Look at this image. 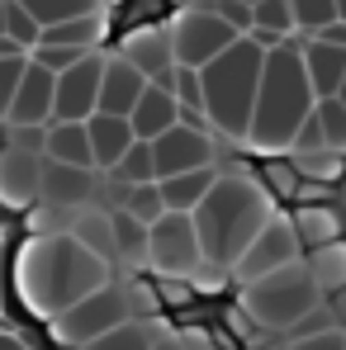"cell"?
I'll return each instance as SVG.
<instances>
[{"instance_id":"cell-1","label":"cell","mask_w":346,"mask_h":350,"mask_svg":"<svg viewBox=\"0 0 346 350\" xmlns=\"http://www.w3.org/2000/svg\"><path fill=\"white\" fill-rule=\"evenodd\" d=\"M105 280H114V260L95 256L76 232H34L14 256V293L24 312L43 322L100 289Z\"/></svg>"},{"instance_id":"cell-2","label":"cell","mask_w":346,"mask_h":350,"mask_svg":"<svg viewBox=\"0 0 346 350\" xmlns=\"http://www.w3.org/2000/svg\"><path fill=\"white\" fill-rule=\"evenodd\" d=\"M304 38H285L280 48L266 53L256 114H251V133H247V147L261 152V157L294 152V137H299L304 118L318 109V90H313V76L304 66Z\"/></svg>"},{"instance_id":"cell-3","label":"cell","mask_w":346,"mask_h":350,"mask_svg":"<svg viewBox=\"0 0 346 350\" xmlns=\"http://www.w3.org/2000/svg\"><path fill=\"white\" fill-rule=\"evenodd\" d=\"M275 213V194L266 189V180H251L242 171H228L214 180V189L199 199L195 223L204 241V260L232 270V260L247 251V241L266 228V218Z\"/></svg>"},{"instance_id":"cell-4","label":"cell","mask_w":346,"mask_h":350,"mask_svg":"<svg viewBox=\"0 0 346 350\" xmlns=\"http://www.w3.org/2000/svg\"><path fill=\"white\" fill-rule=\"evenodd\" d=\"M266 53L251 33H242L232 48H223L204 71V118L219 137L228 142H247L251 133V114H256V90H261V71H266Z\"/></svg>"},{"instance_id":"cell-5","label":"cell","mask_w":346,"mask_h":350,"mask_svg":"<svg viewBox=\"0 0 346 350\" xmlns=\"http://www.w3.org/2000/svg\"><path fill=\"white\" fill-rule=\"evenodd\" d=\"M318 303H323V289H318V280H313L304 256L280 265V270H271V275H261V280L242 284V308L266 332H289V327L308 322Z\"/></svg>"},{"instance_id":"cell-6","label":"cell","mask_w":346,"mask_h":350,"mask_svg":"<svg viewBox=\"0 0 346 350\" xmlns=\"http://www.w3.org/2000/svg\"><path fill=\"white\" fill-rule=\"evenodd\" d=\"M133 289L119 284V280H105L100 289H90L86 298H76L71 308H62L58 317H48V336L58 346H100L105 332H114L119 322L133 317Z\"/></svg>"},{"instance_id":"cell-7","label":"cell","mask_w":346,"mask_h":350,"mask_svg":"<svg viewBox=\"0 0 346 350\" xmlns=\"http://www.w3.org/2000/svg\"><path fill=\"white\" fill-rule=\"evenodd\" d=\"M204 265V241H199V223L185 208H166L152 223V260L147 270H157L162 280H190Z\"/></svg>"},{"instance_id":"cell-8","label":"cell","mask_w":346,"mask_h":350,"mask_svg":"<svg viewBox=\"0 0 346 350\" xmlns=\"http://www.w3.org/2000/svg\"><path fill=\"white\" fill-rule=\"evenodd\" d=\"M308 246H304V237L294 228V218L285 213H271L266 218V228L247 241V251L232 260V280L237 284H247V280H261V275H271V270H280L289 260H299Z\"/></svg>"},{"instance_id":"cell-9","label":"cell","mask_w":346,"mask_h":350,"mask_svg":"<svg viewBox=\"0 0 346 350\" xmlns=\"http://www.w3.org/2000/svg\"><path fill=\"white\" fill-rule=\"evenodd\" d=\"M242 33L228 19L209 5V10H180L171 19V43H175V62L185 66H209L223 48H232Z\"/></svg>"},{"instance_id":"cell-10","label":"cell","mask_w":346,"mask_h":350,"mask_svg":"<svg viewBox=\"0 0 346 350\" xmlns=\"http://www.w3.org/2000/svg\"><path fill=\"white\" fill-rule=\"evenodd\" d=\"M43 161H48V152H29L14 142L0 147V208L24 213L43 199Z\"/></svg>"},{"instance_id":"cell-11","label":"cell","mask_w":346,"mask_h":350,"mask_svg":"<svg viewBox=\"0 0 346 350\" xmlns=\"http://www.w3.org/2000/svg\"><path fill=\"white\" fill-rule=\"evenodd\" d=\"M152 152H157V180L166 175H180V171H195V166H209L214 161V142L199 123L180 118L171 123L162 137H152Z\"/></svg>"},{"instance_id":"cell-12","label":"cell","mask_w":346,"mask_h":350,"mask_svg":"<svg viewBox=\"0 0 346 350\" xmlns=\"http://www.w3.org/2000/svg\"><path fill=\"white\" fill-rule=\"evenodd\" d=\"M100 81H105V57H95V53L58 71V114L53 118H90L100 109Z\"/></svg>"},{"instance_id":"cell-13","label":"cell","mask_w":346,"mask_h":350,"mask_svg":"<svg viewBox=\"0 0 346 350\" xmlns=\"http://www.w3.org/2000/svg\"><path fill=\"white\" fill-rule=\"evenodd\" d=\"M53 114H58V71L29 57V71L14 90L5 123H53Z\"/></svg>"},{"instance_id":"cell-14","label":"cell","mask_w":346,"mask_h":350,"mask_svg":"<svg viewBox=\"0 0 346 350\" xmlns=\"http://www.w3.org/2000/svg\"><path fill=\"white\" fill-rule=\"evenodd\" d=\"M119 53L128 62H138L152 81H162V85H171L175 76V43H171V24H138L123 43H119Z\"/></svg>"},{"instance_id":"cell-15","label":"cell","mask_w":346,"mask_h":350,"mask_svg":"<svg viewBox=\"0 0 346 350\" xmlns=\"http://www.w3.org/2000/svg\"><path fill=\"white\" fill-rule=\"evenodd\" d=\"M152 85V76L138 66V62H128L123 53L114 57H105V81H100V109H110V114H133V105L143 100V90Z\"/></svg>"},{"instance_id":"cell-16","label":"cell","mask_w":346,"mask_h":350,"mask_svg":"<svg viewBox=\"0 0 346 350\" xmlns=\"http://www.w3.org/2000/svg\"><path fill=\"white\" fill-rule=\"evenodd\" d=\"M95 171H100V166H76V161L48 157V161H43V199H58V204H71V208H86L90 194L100 189V185H95Z\"/></svg>"},{"instance_id":"cell-17","label":"cell","mask_w":346,"mask_h":350,"mask_svg":"<svg viewBox=\"0 0 346 350\" xmlns=\"http://www.w3.org/2000/svg\"><path fill=\"white\" fill-rule=\"evenodd\" d=\"M86 123H90V142H95V166H100V171H114L119 161H123V152L138 142L133 118L128 114H110V109H95Z\"/></svg>"},{"instance_id":"cell-18","label":"cell","mask_w":346,"mask_h":350,"mask_svg":"<svg viewBox=\"0 0 346 350\" xmlns=\"http://www.w3.org/2000/svg\"><path fill=\"white\" fill-rule=\"evenodd\" d=\"M133 128H138V137H162L171 123H180L185 118V105L175 100L171 85H162V81H152L147 90H143V100L133 105Z\"/></svg>"},{"instance_id":"cell-19","label":"cell","mask_w":346,"mask_h":350,"mask_svg":"<svg viewBox=\"0 0 346 350\" xmlns=\"http://www.w3.org/2000/svg\"><path fill=\"white\" fill-rule=\"evenodd\" d=\"M304 66H308L318 95H337L346 81V48L332 43V38H323V33H308L304 38Z\"/></svg>"},{"instance_id":"cell-20","label":"cell","mask_w":346,"mask_h":350,"mask_svg":"<svg viewBox=\"0 0 346 350\" xmlns=\"http://www.w3.org/2000/svg\"><path fill=\"white\" fill-rule=\"evenodd\" d=\"M48 157L76 161V166H95L90 123H86V118H53V123H48Z\"/></svg>"},{"instance_id":"cell-21","label":"cell","mask_w":346,"mask_h":350,"mask_svg":"<svg viewBox=\"0 0 346 350\" xmlns=\"http://www.w3.org/2000/svg\"><path fill=\"white\" fill-rule=\"evenodd\" d=\"M114 256L128 270H147L152 260V223H143L138 213L119 208L114 213Z\"/></svg>"},{"instance_id":"cell-22","label":"cell","mask_w":346,"mask_h":350,"mask_svg":"<svg viewBox=\"0 0 346 350\" xmlns=\"http://www.w3.org/2000/svg\"><path fill=\"white\" fill-rule=\"evenodd\" d=\"M214 180H219V166H214V161H209V166H195V171L166 175V180H162L166 208H185V213H195V208H199V199L214 189Z\"/></svg>"},{"instance_id":"cell-23","label":"cell","mask_w":346,"mask_h":350,"mask_svg":"<svg viewBox=\"0 0 346 350\" xmlns=\"http://www.w3.org/2000/svg\"><path fill=\"white\" fill-rule=\"evenodd\" d=\"M294 228H299V237H304V246L313 251V246L342 237V213H337L332 204H323V199H304V204L294 208Z\"/></svg>"},{"instance_id":"cell-24","label":"cell","mask_w":346,"mask_h":350,"mask_svg":"<svg viewBox=\"0 0 346 350\" xmlns=\"http://www.w3.org/2000/svg\"><path fill=\"white\" fill-rule=\"evenodd\" d=\"M308 270H313V280H318L323 293H342L346 289V241L342 237L313 246V251H308Z\"/></svg>"},{"instance_id":"cell-25","label":"cell","mask_w":346,"mask_h":350,"mask_svg":"<svg viewBox=\"0 0 346 350\" xmlns=\"http://www.w3.org/2000/svg\"><path fill=\"white\" fill-rule=\"evenodd\" d=\"M71 232L81 237L95 256H105V260H114V265H119V256H114V213L81 208V213H76V223H71Z\"/></svg>"},{"instance_id":"cell-26","label":"cell","mask_w":346,"mask_h":350,"mask_svg":"<svg viewBox=\"0 0 346 350\" xmlns=\"http://www.w3.org/2000/svg\"><path fill=\"white\" fill-rule=\"evenodd\" d=\"M171 90H175V100L185 105V118H190V123H209V118H204V71H199V66L175 62Z\"/></svg>"},{"instance_id":"cell-27","label":"cell","mask_w":346,"mask_h":350,"mask_svg":"<svg viewBox=\"0 0 346 350\" xmlns=\"http://www.w3.org/2000/svg\"><path fill=\"white\" fill-rule=\"evenodd\" d=\"M294 166H299L304 180H323V185H332V180H342V171H346V152H337V147L299 152V157H294Z\"/></svg>"},{"instance_id":"cell-28","label":"cell","mask_w":346,"mask_h":350,"mask_svg":"<svg viewBox=\"0 0 346 350\" xmlns=\"http://www.w3.org/2000/svg\"><path fill=\"white\" fill-rule=\"evenodd\" d=\"M123 208L138 213L143 223H157L166 213V194H162V180H143V185H128L123 189Z\"/></svg>"},{"instance_id":"cell-29","label":"cell","mask_w":346,"mask_h":350,"mask_svg":"<svg viewBox=\"0 0 346 350\" xmlns=\"http://www.w3.org/2000/svg\"><path fill=\"white\" fill-rule=\"evenodd\" d=\"M114 175H123L128 185H143V180H157V152H152V137H138L123 161L114 166Z\"/></svg>"},{"instance_id":"cell-30","label":"cell","mask_w":346,"mask_h":350,"mask_svg":"<svg viewBox=\"0 0 346 350\" xmlns=\"http://www.w3.org/2000/svg\"><path fill=\"white\" fill-rule=\"evenodd\" d=\"M289 5H294V29L299 33H323L332 19H342L337 0H289Z\"/></svg>"},{"instance_id":"cell-31","label":"cell","mask_w":346,"mask_h":350,"mask_svg":"<svg viewBox=\"0 0 346 350\" xmlns=\"http://www.w3.org/2000/svg\"><path fill=\"white\" fill-rule=\"evenodd\" d=\"M76 213H81V208H71V204L43 199V204H34V208H29V232H71Z\"/></svg>"},{"instance_id":"cell-32","label":"cell","mask_w":346,"mask_h":350,"mask_svg":"<svg viewBox=\"0 0 346 350\" xmlns=\"http://www.w3.org/2000/svg\"><path fill=\"white\" fill-rule=\"evenodd\" d=\"M43 24H58V19H76V14H95L105 10V0H24Z\"/></svg>"},{"instance_id":"cell-33","label":"cell","mask_w":346,"mask_h":350,"mask_svg":"<svg viewBox=\"0 0 346 350\" xmlns=\"http://www.w3.org/2000/svg\"><path fill=\"white\" fill-rule=\"evenodd\" d=\"M318 118H323L328 147L346 152V100L342 95H318Z\"/></svg>"},{"instance_id":"cell-34","label":"cell","mask_w":346,"mask_h":350,"mask_svg":"<svg viewBox=\"0 0 346 350\" xmlns=\"http://www.w3.org/2000/svg\"><path fill=\"white\" fill-rule=\"evenodd\" d=\"M24 71H29V53H0V118L10 114V105H14V90H19Z\"/></svg>"},{"instance_id":"cell-35","label":"cell","mask_w":346,"mask_h":350,"mask_svg":"<svg viewBox=\"0 0 346 350\" xmlns=\"http://www.w3.org/2000/svg\"><path fill=\"white\" fill-rule=\"evenodd\" d=\"M90 53H95V48H81V43H34L29 57L53 66V71H66V66H76L81 57H90Z\"/></svg>"},{"instance_id":"cell-36","label":"cell","mask_w":346,"mask_h":350,"mask_svg":"<svg viewBox=\"0 0 346 350\" xmlns=\"http://www.w3.org/2000/svg\"><path fill=\"white\" fill-rule=\"evenodd\" d=\"M266 185H271L275 199H294V194L304 189V175H299V166H289V161H280V157H271V166H266Z\"/></svg>"},{"instance_id":"cell-37","label":"cell","mask_w":346,"mask_h":350,"mask_svg":"<svg viewBox=\"0 0 346 350\" xmlns=\"http://www.w3.org/2000/svg\"><path fill=\"white\" fill-rule=\"evenodd\" d=\"M256 24L275 29V33H294V5L289 0H261L256 5Z\"/></svg>"},{"instance_id":"cell-38","label":"cell","mask_w":346,"mask_h":350,"mask_svg":"<svg viewBox=\"0 0 346 350\" xmlns=\"http://www.w3.org/2000/svg\"><path fill=\"white\" fill-rule=\"evenodd\" d=\"M223 322H228V336H237L242 346H256V341H261V332H266V327H261V322H256L242 303H237V308H228V317H223Z\"/></svg>"},{"instance_id":"cell-39","label":"cell","mask_w":346,"mask_h":350,"mask_svg":"<svg viewBox=\"0 0 346 350\" xmlns=\"http://www.w3.org/2000/svg\"><path fill=\"white\" fill-rule=\"evenodd\" d=\"M289 346L299 350H346V332L342 327H318L308 336H289Z\"/></svg>"},{"instance_id":"cell-40","label":"cell","mask_w":346,"mask_h":350,"mask_svg":"<svg viewBox=\"0 0 346 350\" xmlns=\"http://www.w3.org/2000/svg\"><path fill=\"white\" fill-rule=\"evenodd\" d=\"M214 10L228 19L237 33H251L256 29V5H247V0H214Z\"/></svg>"},{"instance_id":"cell-41","label":"cell","mask_w":346,"mask_h":350,"mask_svg":"<svg viewBox=\"0 0 346 350\" xmlns=\"http://www.w3.org/2000/svg\"><path fill=\"white\" fill-rule=\"evenodd\" d=\"M328 147V133H323V118H318V109L304 118V128H299V137H294V152L289 157H299V152H323Z\"/></svg>"},{"instance_id":"cell-42","label":"cell","mask_w":346,"mask_h":350,"mask_svg":"<svg viewBox=\"0 0 346 350\" xmlns=\"http://www.w3.org/2000/svg\"><path fill=\"white\" fill-rule=\"evenodd\" d=\"M0 346H5V350H24V341H19L14 332H0Z\"/></svg>"},{"instance_id":"cell-43","label":"cell","mask_w":346,"mask_h":350,"mask_svg":"<svg viewBox=\"0 0 346 350\" xmlns=\"http://www.w3.org/2000/svg\"><path fill=\"white\" fill-rule=\"evenodd\" d=\"M337 5H342V19H346V0H337Z\"/></svg>"},{"instance_id":"cell-44","label":"cell","mask_w":346,"mask_h":350,"mask_svg":"<svg viewBox=\"0 0 346 350\" xmlns=\"http://www.w3.org/2000/svg\"><path fill=\"white\" fill-rule=\"evenodd\" d=\"M337 95H342V100H346V81H342V90H337Z\"/></svg>"},{"instance_id":"cell-45","label":"cell","mask_w":346,"mask_h":350,"mask_svg":"<svg viewBox=\"0 0 346 350\" xmlns=\"http://www.w3.org/2000/svg\"><path fill=\"white\" fill-rule=\"evenodd\" d=\"M247 5H261V0H247Z\"/></svg>"},{"instance_id":"cell-46","label":"cell","mask_w":346,"mask_h":350,"mask_svg":"<svg viewBox=\"0 0 346 350\" xmlns=\"http://www.w3.org/2000/svg\"><path fill=\"white\" fill-rule=\"evenodd\" d=\"M0 147H5V142H0Z\"/></svg>"}]
</instances>
